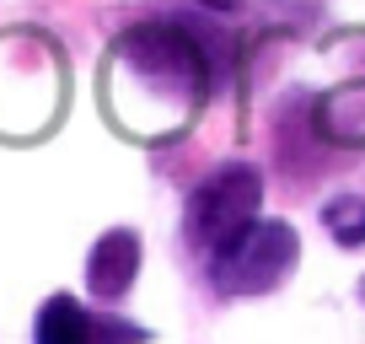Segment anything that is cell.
<instances>
[{
    "instance_id": "obj_6",
    "label": "cell",
    "mask_w": 365,
    "mask_h": 344,
    "mask_svg": "<svg viewBox=\"0 0 365 344\" xmlns=\"http://www.w3.org/2000/svg\"><path fill=\"white\" fill-rule=\"evenodd\" d=\"M322 226L339 248H365V199L360 194H333L322 205Z\"/></svg>"
},
{
    "instance_id": "obj_3",
    "label": "cell",
    "mask_w": 365,
    "mask_h": 344,
    "mask_svg": "<svg viewBox=\"0 0 365 344\" xmlns=\"http://www.w3.org/2000/svg\"><path fill=\"white\" fill-rule=\"evenodd\" d=\"M301 264V237L290 221L279 216H258L242 237H231L226 248L205 264V280L220 301H242V296H269L290 280V269Z\"/></svg>"
},
{
    "instance_id": "obj_8",
    "label": "cell",
    "mask_w": 365,
    "mask_h": 344,
    "mask_svg": "<svg viewBox=\"0 0 365 344\" xmlns=\"http://www.w3.org/2000/svg\"><path fill=\"white\" fill-rule=\"evenodd\" d=\"M360 301H365V275H360Z\"/></svg>"
},
{
    "instance_id": "obj_5",
    "label": "cell",
    "mask_w": 365,
    "mask_h": 344,
    "mask_svg": "<svg viewBox=\"0 0 365 344\" xmlns=\"http://www.w3.org/2000/svg\"><path fill=\"white\" fill-rule=\"evenodd\" d=\"M140 280V231L113 226L86 253V290L91 301H124Z\"/></svg>"
},
{
    "instance_id": "obj_4",
    "label": "cell",
    "mask_w": 365,
    "mask_h": 344,
    "mask_svg": "<svg viewBox=\"0 0 365 344\" xmlns=\"http://www.w3.org/2000/svg\"><path fill=\"white\" fill-rule=\"evenodd\" d=\"M33 339L38 344H86V339H145V328L135 323H118V318H97L86 312L76 296H48L33 318Z\"/></svg>"
},
{
    "instance_id": "obj_2",
    "label": "cell",
    "mask_w": 365,
    "mask_h": 344,
    "mask_svg": "<svg viewBox=\"0 0 365 344\" xmlns=\"http://www.w3.org/2000/svg\"><path fill=\"white\" fill-rule=\"evenodd\" d=\"M258 210H263V172L252 161L210 167L182 199V253L205 269L231 237H242L258 221Z\"/></svg>"
},
{
    "instance_id": "obj_1",
    "label": "cell",
    "mask_w": 365,
    "mask_h": 344,
    "mask_svg": "<svg viewBox=\"0 0 365 344\" xmlns=\"http://www.w3.org/2000/svg\"><path fill=\"white\" fill-rule=\"evenodd\" d=\"M220 65L205 38L188 22H135L113 38L103 65L108 113L140 140H167L199 118V108L215 97Z\"/></svg>"
},
{
    "instance_id": "obj_7",
    "label": "cell",
    "mask_w": 365,
    "mask_h": 344,
    "mask_svg": "<svg viewBox=\"0 0 365 344\" xmlns=\"http://www.w3.org/2000/svg\"><path fill=\"white\" fill-rule=\"evenodd\" d=\"M199 11H210V16H242L247 11V0H194Z\"/></svg>"
}]
</instances>
